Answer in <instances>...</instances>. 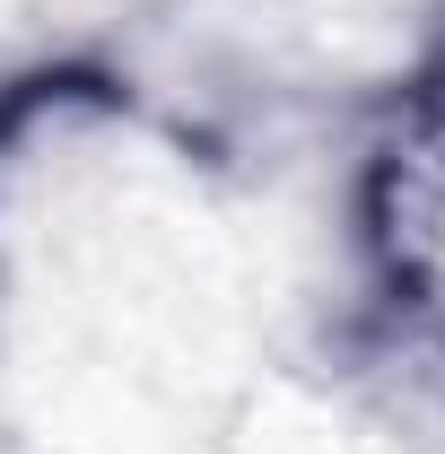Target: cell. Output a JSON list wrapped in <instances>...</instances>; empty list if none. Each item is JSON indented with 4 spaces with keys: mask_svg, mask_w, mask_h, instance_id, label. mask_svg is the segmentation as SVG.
Wrapping results in <instances>:
<instances>
[{
    "mask_svg": "<svg viewBox=\"0 0 445 454\" xmlns=\"http://www.w3.org/2000/svg\"><path fill=\"white\" fill-rule=\"evenodd\" d=\"M393 245H402V280L445 315V106L402 149V175H393Z\"/></svg>",
    "mask_w": 445,
    "mask_h": 454,
    "instance_id": "6da1fadb",
    "label": "cell"
}]
</instances>
